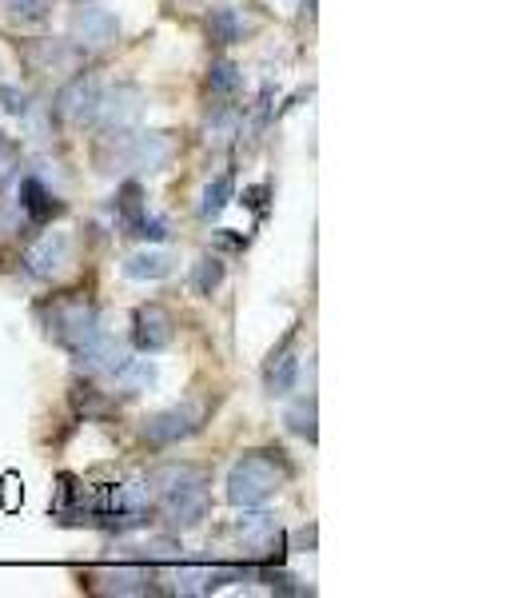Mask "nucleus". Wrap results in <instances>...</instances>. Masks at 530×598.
Returning <instances> with one entry per match:
<instances>
[{
	"label": "nucleus",
	"mask_w": 530,
	"mask_h": 598,
	"mask_svg": "<svg viewBox=\"0 0 530 598\" xmlns=\"http://www.w3.org/2000/svg\"><path fill=\"white\" fill-rule=\"evenodd\" d=\"M152 487L160 495H176V491H192V487H208V475L192 463H168L152 475Z\"/></svg>",
	"instance_id": "15"
},
{
	"label": "nucleus",
	"mask_w": 530,
	"mask_h": 598,
	"mask_svg": "<svg viewBox=\"0 0 530 598\" xmlns=\"http://www.w3.org/2000/svg\"><path fill=\"white\" fill-rule=\"evenodd\" d=\"M248 28H252V24H248L244 12L232 8V4H220V8L208 12V36H212L216 44H236V40L248 36Z\"/></svg>",
	"instance_id": "16"
},
{
	"label": "nucleus",
	"mask_w": 530,
	"mask_h": 598,
	"mask_svg": "<svg viewBox=\"0 0 530 598\" xmlns=\"http://www.w3.org/2000/svg\"><path fill=\"white\" fill-rule=\"evenodd\" d=\"M172 335H176V323H172L168 307H160V303L136 307V315H132V343L144 355H160L172 343Z\"/></svg>",
	"instance_id": "8"
},
{
	"label": "nucleus",
	"mask_w": 530,
	"mask_h": 598,
	"mask_svg": "<svg viewBox=\"0 0 530 598\" xmlns=\"http://www.w3.org/2000/svg\"><path fill=\"white\" fill-rule=\"evenodd\" d=\"M68 252H72V244H68L64 232H44V236L24 252V272H28L32 280H56V276L68 268Z\"/></svg>",
	"instance_id": "10"
},
{
	"label": "nucleus",
	"mask_w": 530,
	"mask_h": 598,
	"mask_svg": "<svg viewBox=\"0 0 530 598\" xmlns=\"http://www.w3.org/2000/svg\"><path fill=\"white\" fill-rule=\"evenodd\" d=\"M240 88H244L240 64H232V60H212V68H208V92H212V96H224V100H236Z\"/></svg>",
	"instance_id": "19"
},
{
	"label": "nucleus",
	"mask_w": 530,
	"mask_h": 598,
	"mask_svg": "<svg viewBox=\"0 0 530 598\" xmlns=\"http://www.w3.org/2000/svg\"><path fill=\"white\" fill-rule=\"evenodd\" d=\"M287 427L295 431V435H303L307 443H315V399H299L291 411H287Z\"/></svg>",
	"instance_id": "24"
},
{
	"label": "nucleus",
	"mask_w": 530,
	"mask_h": 598,
	"mask_svg": "<svg viewBox=\"0 0 530 598\" xmlns=\"http://www.w3.org/2000/svg\"><path fill=\"white\" fill-rule=\"evenodd\" d=\"M72 403H76V411H84V415H104V411H108V403L96 395V387H76V391H72Z\"/></svg>",
	"instance_id": "26"
},
{
	"label": "nucleus",
	"mask_w": 530,
	"mask_h": 598,
	"mask_svg": "<svg viewBox=\"0 0 530 598\" xmlns=\"http://www.w3.org/2000/svg\"><path fill=\"white\" fill-rule=\"evenodd\" d=\"M8 152H12V148H8V140H4V132H0V160H4Z\"/></svg>",
	"instance_id": "30"
},
{
	"label": "nucleus",
	"mask_w": 530,
	"mask_h": 598,
	"mask_svg": "<svg viewBox=\"0 0 530 598\" xmlns=\"http://www.w3.org/2000/svg\"><path fill=\"white\" fill-rule=\"evenodd\" d=\"M116 212H120V220H124V228L132 232L144 216H148V204H144V188L136 184V180H128L120 192H116Z\"/></svg>",
	"instance_id": "21"
},
{
	"label": "nucleus",
	"mask_w": 530,
	"mask_h": 598,
	"mask_svg": "<svg viewBox=\"0 0 530 598\" xmlns=\"http://www.w3.org/2000/svg\"><path fill=\"white\" fill-rule=\"evenodd\" d=\"M132 236H136V240H144V244L168 240V220H164V216H144V220L132 228Z\"/></svg>",
	"instance_id": "25"
},
{
	"label": "nucleus",
	"mask_w": 530,
	"mask_h": 598,
	"mask_svg": "<svg viewBox=\"0 0 530 598\" xmlns=\"http://www.w3.org/2000/svg\"><path fill=\"white\" fill-rule=\"evenodd\" d=\"M303 16H315V0H303Z\"/></svg>",
	"instance_id": "29"
},
{
	"label": "nucleus",
	"mask_w": 530,
	"mask_h": 598,
	"mask_svg": "<svg viewBox=\"0 0 530 598\" xmlns=\"http://www.w3.org/2000/svg\"><path fill=\"white\" fill-rule=\"evenodd\" d=\"M100 100H104V88L92 72H76L60 92H56V112L72 124H92L96 112H100Z\"/></svg>",
	"instance_id": "4"
},
{
	"label": "nucleus",
	"mask_w": 530,
	"mask_h": 598,
	"mask_svg": "<svg viewBox=\"0 0 530 598\" xmlns=\"http://www.w3.org/2000/svg\"><path fill=\"white\" fill-rule=\"evenodd\" d=\"M172 256L168 252H160V248H144V252H136V256H128L124 260V276L128 280H164L168 272H172Z\"/></svg>",
	"instance_id": "17"
},
{
	"label": "nucleus",
	"mask_w": 530,
	"mask_h": 598,
	"mask_svg": "<svg viewBox=\"0 0 530 598\" xmlns=\"http://www.w3.org/2000/svg\"><path fill=\"white\" fill-rule=\"evenodd\" d=\"M68 36H72V44H76V48L96 52V48L116 44V36H120V20H116L108 8L84 4V8H76V12H72V20H68Z\"/></svg>",
	"instance_id": "5"
},
{
	"label": "nucleus",
	"mask_w": 530,
	"mask_h": 598,
	"mask_svg": "<svg viewBox=\"0 0 530 598\" xmlns=\"http://www.w3.org/2000/svg\"><path fill=\"white\" fill-rule=\"evenodd\" d=\"M4 4H8V12L20 16V20H40V16L52 8V0H4Z\"/></svg>",
	"instance_id": "27"
},
{
	"label": "nucleus",
	"mask_w": 530,
	"mask_h": 598,
	"mask_svg": "<svg viewBox=\"0 0 530 598\" xmlns=\"http://www.w3.org/2000/svg\"><path fill=\"white\" fill-rule=\"evenodd\" d=\"M287 343H291V335H287ZM287 343L279 351H271V359H267L264 387L271 399H283L287 391H295V379H299V355Z\"/></svg>",
	"instance_id": "14"
},
{
	"label": "nucleus",
	"mask_w": 530,
	"mask_h": 598,
	"mask_svg": "<svg viewBox=\"0 0 530 598\" xmlns=\"http://www.w3.org/2000/svg\"><path fill=\"white\" fill-rule=\"evenodd\" d=\"M224 276H228V264H224L220 256H200V264L192 268V288H196V296H212V292L224 284Z\"/></svg>",
	"instance_id": "22"
},
{
	"label": "nucleus",
	"mask_w": 530,
	"mask_h": 598,
	"mask_svg": "<svg viewBox=\"0 0 530 598\" xmlns=\"http://www.w3.org/2000/svg\"><path fill=\"white\" fill-rule=\"evenodd\" d=\"M108 140L116 144V160L136 168V172H164L176 156V140L172 132H108Z\"/></svg>",
	"instance_id": "2"
},
{
	"label": "nucleus",
	"mask_w": 530,
	"mask_h": 598,
	"mask_svg": "<svg viewBox=\"0 0 530 598\" xmlns=\"http://www.w3.org/2000/svg\"><path fill=\"white\" fill-rule=\"evenodd\" d=\"M156 575L148 563H128V567H104L88 575V587L100 595H156Z\"/></svg>",
	"instance_id": "7"
},
{
	"label": "nucleus",
	"mask_w": 530,
	"mask_h": 598,
	"mask_svg": "<svg viewBox=\"0 0 530 598\" xmlns=\"http://www.w3.org/2000/svg\"><path fill=\"white\" fill-rule=\"evenodd\" d=\"M20 212H24L36 228H44V224H52V220L64 212V204H60L36 176H28V180H20Z\"/></svg>",
	"instance_id": "13"
},
{
	"label": "nucleus",
	"mask_w": 530,
	"mask_h": 598,
	"mask_svg": "<svg viewBox=\"0 0 530 598\" xmlns=\"http://www.w3.org/2000/svg\"><path fill=\"white\" fill-rule=\"evenodd\" d=\"M96 331H100V311H96L92 303H84V299H68V303H56V307H52L48 335H52L60 347H68L72 355H76Z\"/></svg>",
	"instance_id": "3"
},
{
	"label": "nucleus",
	"mask_w": 530,
	"mask_h": 598,
	"mask_svg": "<svg viewBox=\"0 0 530 598\" xmlns=\"http://www.w3.org/2000/svg\"><path fill=\"white\" fill-rule=\"evenodd\" d=\"M232 200H236V176H232V172H220V176L200 192V216H204V220H220Z\"/></svg>",
	"instance_id": "18"
},
{
	"label": "nucleus",
	"mask_w": 530,
	"mask_h": 598,
	"mask_svg": "<svg viewBox=\"0 0 530 598\" xmlns=\"http://www.w3.org/2000/svg\"><path fill=\"white\" fill-rule=\"evenodd\" d=\"M124 359H128L124 343H120L116 335H104V331H96V335L76 351V363H80L88 375H116V371L124 367Z\"/></svg>",
	"instance_id": "11"
},
{
	"label": "nucleus",
	"mask_w": 530,
	"mask_h": 598,
	"mask_svg": "<svg viewBox=\"0 0 530 598\" xmlns=\"http://www.w3.org/2000/svg\"><path fill=\"white\" fill-rule=\"evenodd\" d=\"M116 379H120V387H124L128 395H140V391L156 387L160 367H156L152 359H124V367L116 371Z\"/></svg>",
	"instance_id": "20"
},
{
	"label": "nucleus",
	"mask_w": 530,
	"mask_h": 598,
	"mask_svg": "<svg viewBox=\"0 0 530 598\" xmlns=\"http://www.w3.org/2000/svg\"><path fill=\"white\" fill-rule=\"evenodd\" d=\"M279 483H283V471L275 467L271 451H248L228 471V503L232 507H264L279 491Z\"/></svg>",
	"instance_id": "1"
},
{
	"label": "nucleus",
	"mask_w": 530,
	"mask_h": 598,
	"mask_svg": "<svg viewBox=\"0 0 530 598\" xmlns=\"http://www.w3.org/2000/svg\"><path fill=\"white\" fill-rule=\"evenodd\" d=\"M0 108L12 112V116H24L28 112V96L16 84H0Z\"/></svg>",
	"instance_id": "28"
},
{
	"label": "nucleus",
	"mask_w": 530,
	"mask_h": 598,
	"mask_svg": "<svg viewBox=\"0 0 530 598\" xmlns=\"http://www.w3.org/2000/svg\"><path fill=\"white\" fill-rule=\"evenodd\" d=\"M208 487H192V491H176V495H164V515H168V527L172 531H192L208 519Z\"/></svg>",
	"instance_id": "12"
},
{
	"label": "nucleus",
	"mask_w": 530,
	"mask_h": 598,
	"mask_svg": "<svg viewBox=\"0 0 530 598\" xmlns=\"http://www.w3.org/2000/svg\"><path fill=\"white\" fill-rule=\"evenodd\" d=\"M136 559L148 563V567H164V563H180V543L172 535H160V539H148L144 547H136Z\"/></svg>",
	"instance_id": "23"
},
{
	"label": "nucleus",
	"mask_w": 530,
	"mask_h": 598,
	"mask_svg": "<svg viewBox=\"0 0 530 598\" xmlns=\"http://www.w3.org/2000/svg\"><path fill=\"white\" fill-rule=\"evenodd\" d=\"M196 431H200V415L188 403L184 407H164V411L144 419V443L148 447H176V443L192 439Z\"/></svg>",
	"instance_id": "6"
},
{
	"label": "nucleus",
	"mask_w": 530,
	"mask_h": 598,
	"mask_svg": "<svg viewBox=\"0 0 530 598\" xmlns=\"http://www.w3.org/2000/svg\"><path fill=\"white\" fill-rule=\"evenodd\" d=\"M140 112H144L140 88H136V84H116L112 92H104L96 120L104 124V132H132L136 120H140Z\"/></svg>",
	"instance_id": "9"
}]
</instances>
